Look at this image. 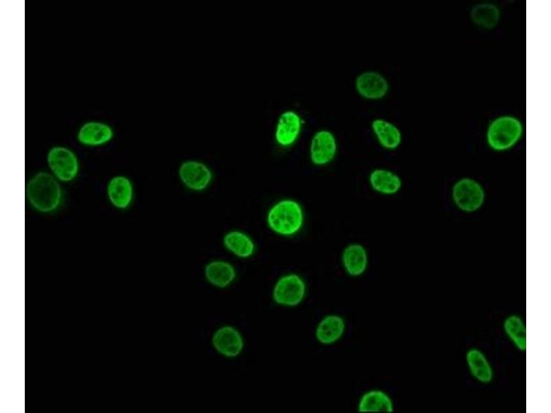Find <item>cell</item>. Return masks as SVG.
<instances>
[{
  "mask_svg": "<svg viewBox=\"0 0 551 413\" xmlns=\"http://www.w3.org/2000/svg\"><path fill=\"white\" fill-rule=\"evenodd\" d=\"M178 176L183 184L194 191L205 190L212 180V173L209 167L195 160L183 161L179 167Z\"/></svg>",
  "mask_w": 551,
  "mask_h": 413,
  "instance_id": "cell-7",
  "label": "cell"
},
{
  "mask_svg": "<svg viewBox=\"0 0 551 413\" xmlns=\"http://www.w3.org/2000/svg\"><path fill=\"white\" fill-rule=\"evenodd\" d=\"M503 330L510 343L521 352L526 350V324L519 314H510L503 321Z\"/></svg>",
  "mask_w": 551,
  "mask_h": 413,
  "instance_id": "cell-20",
  "label": "cell"
},
{
  "mask_svg": "<svg viewBox=\"0 0 551 413\" xmlns=\"http://www.w3.org/2000/svg\"><path fill=\"white\" fill-rule=\"evenodd\" d=\"M306 293L304 279L297 273L281 276L274 284L272 296L274 301L281 306L294 307L302 302Z\"/></svg>",
  "mask_w": 551,
  "mask_h": 413,
  "instance_id": "cell-4",
  "label": "cell"
},
{
  "mask_svg": "<svg viewBox=\"0 0 551 413\" xmlns=\"http://www.w3.org/2000/svg\"><path fill=\"white\" fill-rule=\"evenodd\" d=\"M453 199L462 211L473 213L479 210L485 200V191L476 180L464 178L457 181L453 187Z\"/></svg>",
  "mask_w": 551,
  "mask_h": 413,
  "instance_id": "cell-5",
  "label": "cell"
},
{
  "mask_svg": "<svg viewBox=\"0 0 551 413\" xmlns=\"http://www.w3.org/2000/svg\"><path fill=\"white\" fill-rule=\"evenodd\" d=\"M107 196L117 209H126L133 198V187L130 180L121 176L112 178L107 184Z\"/></svg>",
  "mask_w": 551,
  "mask_h": 413,
  "instance_id": "cell-18",
  "label": "cell"
},
{
  "mask_svg": "<svg viewBox=\"0 0 551 413\" xmlns=\"http://www.w3.org/2000/svg\"><path fill=\"white\" fill-rule=\"evenodd\" d=\"M205 276L212 285L218 288H226L236 278L234 267L224 260H214L205 267Z\"/></svg>",
  "mask_w": 551,
  "mask_h": 413,
  "instance_id": "cell-19",
  "label": "cell"
},
{
  "mask_svg": "<svg viewBox=\"0 0 551 413\" xmlns=\"http://www.w3.org/2000/svg\"><path fill=\"white\" fill-rule=\"evenodd\" d=\"M368 182L374 191L386 195L397 193L402 186L401 178L395 172L384 168L372 170L368 176Z\"/></svg>",
  "mask_w": 551,
  "mask_h": 413,
  "instance_id": "cell-16",
  "label": "cell"
},
{
  "mask_svg": "<svg viewBox=\"0 0 551 413\" xmlns=\"http://www.w3.org/2000/svg\"><path fill=\"white\" fill-rule=\"evenodd\" d=\"M212 344L216 351L226 357H237L244 346L240 333L230 326L220 327L214 332Z\"/></svg>",
  "mask_w": 551,
  "mask_h": 413,
  "instance_id": "cell-12",
  "label": "cell"
},
{
  "mask_svg": "<svg viewBox=\"0 0 551 413\" xmlns=\"http://www.w3.org/2000/svg\"><path fill=\"white\" fill-rule=\"evenodd\" d=\"M301 128V118L297 112L292 110L283 112L278 116L276 125V142L283 147L292 145L298 139Z\"/></svg>",
  "mask_w": 551,
  "mask_h": 413,
  "instance_id": "cell-11",
  "label": "cell"
},
{
  "mask_svg": "<svg viewBox=\"0 0 551 413\" xmlns=\"http://www.w3.org/2000/svg\"><path fill=\"white\" fill-rule=\"evenodd\" d=\"M304 215L301 204L293 199H282L271 206L267 213V222L275 233L289 237L302 228Z\"/></svg>",
  "mask_w": 551,
  "mask_h": 413,
  "instance_id": "cell-1",
  "label": "cell"
},
{
  "mask_svg": "<svg viewBox=\"0 0 551 413\" xmlns=\"http://www.w3.org/2000/svg\"><path fill=\"white\" fill-rule=\"evenodd\" d=\"M341 260L346 273L353 277L362 275L368 268V252L360 243L346 245L342 251Z\"/></svg>",
  "mask_w": 551,
  "mask_h": 413,
  "instance_id": "cell-14",
  "label": "cell"
},
{
  "mask_svg": "<svg viewBox=\"0 0 551 413\" xmlns=\"http://www.w3.org/2000/svg\"><path fill=\"white\" fill-rule=\"evenodd\" d=\"M522 134L523 125L518 118L501 116L490 123L486 134L487 142L495 151H506L519 140Z\"/></svg>",
  "mask_w": 551,
  "mask_h": 413,
  "instance_id": "cell-3",
  "label": "cell"
},
{
  "mask_svg": "<svg viewBox=\"0 0 551 413\" xmlns=\"http://www.w3.org/2000/svg\"><path fill=\"white\" fill-rule=\"evenodd\" d=\"M360 412H393L394 402L391 396L381 390H371L364 392L357 403Z\"/></svg>",
  "mask_w": 551,
  "mask_h": 413,
  "instance_id": "cell-17",
  "label": "cell"
},
{
  "mask_svg": "<svg viewBox=\"0 0 551 413\" xmlns=\"http://www.w3.org/2000/svg\"><path fill=\"white\" fill-rule=\"evenodd\" d=\"M501 12L495 4L482 3L474 6L470 12L472 21L486 29L495 28L500 19Z\"/></svg>",
  "mask_w": 551,
  "mask_h": 413,
  "instance_id": "cell-23",
  "label": "cell"
},
{
  "mask_svg": "<svg viewBox=\"0 0 551 413\" xmlns=\"http://www.w3.org/2000/svg\"><path fill=\"white\" fill-rule=\"evenodd\" d=\"M114 137V130L110 125L98 120H88L83 123L77 131L78 142L87 147L105 145Z\"/></svg>",
  "mask_w": 551,
  "mask_h": 413,
  "instance_id": "cell-10",
  "label": "cell"
},
{
  "mask_svg": "<svg viewBox=\"0 0 551 413\" xmlns=\"http://www.w3.org/2000/svg\"><path fill=\"white\" fill-rule=\"evenodd\" d=\"M355 87L362 97L368 99H379L386 94L389 85L386 78L380 73L366 71L357 76Z\"/></svg>",
  "mask_w": 551,
  "mask_h": 413,
  "instance_id": "cell-13",
  "label": "cell"
},
{
  "mask_svg": "<svg viewBox=\"0 0 551 413\" xmlns=\"http://www.w3.org/2000/svg\"><path fill=\"white\" fill-rule=\"evenodd\" d=\"M337 149L334 134L329 130H319L313 134L310 142L311 162L316 166L328 165L335 158Z\"/></svg>",
  "mask_w": 551,
  "mask_h": 413,
  "instance_id": "cell-8",
  "label": "cell"
},
{
  "mask_svg": "<svg viewBox=\"0 0 551 413\" xmlns=\"http://www.w3.org/2000/svg\"><path fill=\"white\" fill-rule=\"evenodd\" d=\"M25 192L31 206L42 213L55 210L61 199V189L58 182L51 174L44 171L37 173L28 181Z\"/></svg>",
  "mask_w": 551,
  "mask_h": 413,
  "instance_id": "cell-2",
  "label": "cell"
},
{
  "mask_svg": "<svg viewBox=\"0 0 551 413\" xmlns=\"http://www.w3.org/2000/svg\"><path fill=\"white\" fill-rule=\"evenodd\" d=\"M346 330L344 319L336 314H330L322 317L315 329L316 340L323 345H331L343 336Z\"/></svg>",
  "mask_w": 551,
  "mask_h": 413,
  "instance_id": "cell-15",
  "label": "cell"
},
{
  "mask_svg": "<svg viewBox=\"0 0 551 413\" xmlns=\"http://www.w3.org/2000/svg\"><path fill=\"white\" fill-rule=\"evenodd\" d=\"M225 248L236 256L248 258L255 251V244L246 233L240 231H231L223 237Z\"/></svg>",
  "mask_w": 551,
  "mask_h": 413,
  "instance_id": "cell-22",
  "label": "cell"
},
{
  "mask_svg": "<svg viewBox=\"0 0 551 413\" xmlns=\"http://www.w3.org/2000/svg\"><path fill=\"white\" fill-rule=\"evenodd\" d=\"M47 162L54 176L62 182H70L78 174L79 161L73 151L63 146H54L47 154Z\"/></svg>",
  "mask_w": 551,
  "mask_h": 413,
  "instance_id": "cell-6",
  "label": "cell"
},
{
  "mask_svg": "<svg viewBox=\"0 0 551 413\" xmlns=\"http://www.w3.org/2000/svg\"><path fill=\"white\" fill-rule=\"evenodd\" d=\"M372 129L380 144L389 150L397 149L402 142V133L393 123L377 118L371 123Z\"/></svg>",
  "mask_w": 551,
  "mask_h": 413,
  "instance_id": "cell-21",
  "label": "cell"
},
{
  "mask_svg": "<svg viewBox=\"0 0 551 413\" xmlns=\"http://www.w3.org/2000/svg\"><path fill=\"white\" fill-rule=\"evenodd\" d=\"M465 361L468 372L475 381L482 385L492 382L495 377L492 365L480 348H468L466 352Z\"/></svg>",
  "mask_w": 551,
  "mask_h": 413,
  "instance_id": "cell-9",
  "label": "cell"
}]
</instances>
